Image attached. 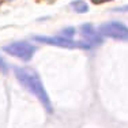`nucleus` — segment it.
Listing matches in <instances>:
<instances>
[{
	"label": "nucleus",
	"instance_id": "nucleus-5",
	"mask_svg": "<svg viewBox=\"0 0 128 128\" xmlns=\"http://www.w3.org/2000/svg\"><path fill=\"white\" fill-rule=\"evenodd\" d=\"M80 32H82V34H83V37L87 40V42L89 44H101L102 42V38H101V36L98 34V33L94 30V27L89 25V23H86V25H83L80 27Z\"/></svg>",
	"mask_w": 128,
	"mask_h": 128
},
{
	"label": "nucleus",
	"instance_id": "nucleus-3",
	"mask_svg": "<svg viewBox=\"0 0 128 128\" xmlns=\"http://www.w3.org/2000/svg\"><path fill=\"white\" fill-rule=\"evenodd\" d=\"M100 33L114 40H128V27L120 22H106L100 26Z\"/></svg>",
	"mask_w": 128,
	"mask_h": 128
},
{
	"label": "nucleus",
	"instance_id": "nucleus-4",
	"mask_svg": "<svg viewBox=\"0 0 128 128\" xmlns=\"http://www.w3.org/2000/svg\"><path fill=\"white\" fill-rule=\"evenodd\" d=\"M3 50L12 54V56L19 57V59L25 60V62H29L33 57V54H34L36 48H34V45H30L27 42H14V44L6 45L3 48Z\"/></svg>",
	"mask_w": 128,
	"mask_h": 128
},
{
	"label": "nucleus",
	"instance_id": "nucleus-8",
	"mask_svg": "<svg viewBox=\"0 0 128 128\" xmlns=\"http://www.w3.org/2000/svg\"><path fill=\"white\" fill-rule=\"evenodd\" d=\"M94 4H100V3H106V2H110V0H91Z\"/></svg>",
	"mask_w": 128,
	"mask_h": 128
},
{
	"label": "nucleus",
	"instance_id": "nucleus-2",
	"mask_svg": "<svg viewBox=\"0 0 128 128\" xmlns=\"http://www.w3.org/2000/svg\"><path fill=\"white\" fill-rule=\"evenodd\" d=\"M34 41L54 45V46H62V48H72V49H90L91 48V44H89L87 41L76 42V41H72V40L64 38V37H44V36H36Z\"/></svg>",
	"mask_w": 128,
	"mask_h": 128
},
{
	"label": "nucleus",
	"instance_id": "nucleus-6",
	"mask_svg": "<svg viewBox=\"0 0 128 128\" xmlns=\"http://www.w3.org/2000/svg\"><path fill=\"white\" fill-rule=\"evenodd\" d=\"M71 7L74 8L76 12H86L89 10V6L86 4V2L83 0H76V2H72L71 3Z\"/></svg>",
	"mask_w": 128,
	"mask_h": 128
},
{
	"label": "nucleus",
	"instance_id": "nucleus-1",
	"mask_svg": "<svg viewBox=\"0 0 128 128\" xmlns=\"http://www.w3.org/2000/svg\"><path fill=\"white\" fill-rule=\"evenodd\" d=\"M15 76H16L18 80L23 84V87H26L30 93L34 94V96L40 100V102L44 105V108L46 109L48 113H52L50 100H49V97H48L46 90H45L41 79L38 78V75L29 68L16 67V68H15Z\"/></svg>",
	"mask_w": 128,
	"mask_h": 128
},
{
	"label": "nucleus",
	"instance_id": "nucleus-7",
	"mask_svg": "<svg viewBox=\"0 0 128 128\" xmlns=\"http://www.w3.org/2000/svg\"><path fill=\"white\" fill-rule=\"evenodd\" d=\"M0 71H3V72L6 71V64H4V62H3L2 59H0Z\"/></svg>",
	"mask_w": 128,
	"mask_h": 128
}]
</instances>
